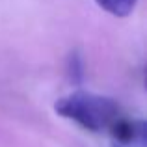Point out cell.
Returning a JSON list of instances; mask_svg holds the SVG:
<instances>
[{
  "label": "cell",
  "mask_w": 147,
  "mask_h": 147,
  "mask_svg": "<svg viewBox=\"0 0 147 147\" xmlns=\"http://www.w3.org/2000/svg\"><path fill=\"white\" fill-rule=\"evenodd\" d=\"M54 112L90 132L108 130L121 115V108L115 99L86 90H76L60 97L54 102Z\"/></svg>",
  "instance_id": "obj_1"
},
{
  "label": "cell",
  "mask_w": 147,
  "mask_h": 147,
  "mask_svg": "<svg viewBox=\"0 0 147 147\" xmlns=\"http://www.w3.org/2000/svg\"><path fill=\"white\" fill-rule=\"evenodd\" d=\"M108 132H110L112 138L121 145L144 147L145 145V136H147V125L142 119H129V117H123V114H121L112 123Z\"/></svg>",
  "instance_id": "obj_2"
},
{
  "label": "cell",
  "mask_w": 147,
  "mask_h": 147,
  "mask_svg": "<svg viewBox=\"0 0 147 147\" xmlns=\"http://www.w3.org/2000/svg\"><path fill=\"white\" fill-rule=\"evenodd\" d=\"M136 2L138 0H95V4L102 11H106L112 17H117V19L129 17L136 7Z\"/></svg>",
  "instance_id": "obj_3"
},
{
  "label": "cell",
  "mask_w": 147,
  "mask_h": 147,
  "mask_svg": "<svg viewBox=\"0 0 147 147\" xmlns=\"http://www.w3.org/2000/svg\"><path fill=\"white\" fill-rule=\"evenodd\" d=\"M67 75L71 78V82L80 84L84 78V61L82 56L78 52H71L69 54V60H67Z\"/></svg>",
  "instance_id": "obj_4"
},
{
  "label": "cell",
  "mask_w": 147,
  "mask_h": 147,
  "mask_svg": "<svg viewBox=\"0 0 147 147\" xmlns=\"http://www.w3.org/2000/svg\"><path fill=\"white\" fill-rule=\"evenodd\" d=\"M115 147H117V145H115Z\"/></svg>",
  "instance_id": "obj_5"
}]
</instances>
